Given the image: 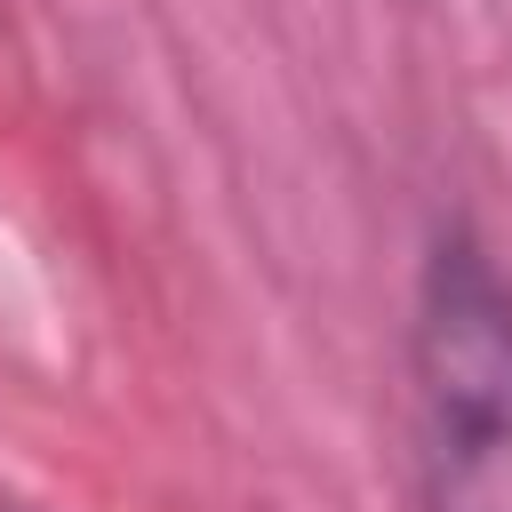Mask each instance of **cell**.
<instances>
[{"label": "cell", "instance_id": "obj_1", "mask_svg": "<svg viewBox=\"0 0 512 512\" xmlns=\"http://www.w3.org/2000/svg\"><path fill=\"white\" fill-rule=\"evenodd\" d=\"M424 512H512V288L472 232H440L416 288Z\"/></svg>", "mask_w": 512, "mask_h": 512}]
</instances>
